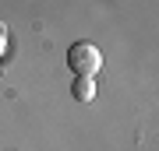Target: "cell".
I'll return each mask as SVG.
<instances>
[{"mask_svg":"<svg viewBox=\"0 0 159 151\" xmlns=\"http://www.w3.org/2000/svg\"><path fill=\"white\" fill-rule=\"evenodd\" d=\"M67 67L74 70V78H96L102 67V53L92 42H74L67 49Z\"/></svg>","mask_w":159,"mask_h":151,"instance_id":"obj_1","label":"cell"},{"mask_svg":"<svg viewBox=\"0 0 159 151\" xmlns=\"http://www.w3.org/2000/svg\"><path fill=\"white\" fill-rule=\"evenodd\" d=\"M74 95L81 102H92L96 99V78H74Z\"/></svg>","mask_w":159,"mask_h":151,"instance_id":"obj_2","label":"cell"}]
</instances>
